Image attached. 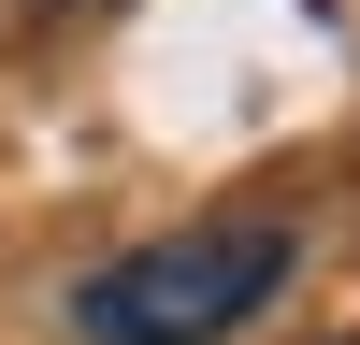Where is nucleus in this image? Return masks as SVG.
<instances>
[{"mask_svg":"<svg viewBox=\"0 0 360 345\" xmlns=\"http://www.w3.org/2000/svg\"><path fill=\"white\" fill-rule=\"evenodd\" d=\"M288 273H303V216H274V201L188 216V230H159V245L101 259V273L72 288V331L86 345H217V331H245Z\"/></svg>","mask_w":360,"mask_h":345,"instance_id":"1","label":"nucleus"},{"mask_svg":"<svg viewBox=\"0 0 360 345\" xmlns=\"http://www.w3.org/2000/svg\"><path fill=\"white\" fill-rule=\"evenodd\" d=\"M332 345H360V331H332Z\"/></svg>","mask_w":360,"mask_h":345,"instance_id":"2","label":"nucleus"}]
</instances>
